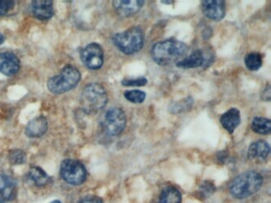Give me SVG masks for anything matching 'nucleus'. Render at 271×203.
<instances>
[{"mask_svg":"<svg viewBox=\"0 0 271 203\" xmlns=\"http://www.w3.org/2000/svg\"><path fill=\"white\" fill-rule=\"evenodd\" d=\"M214 190H215V187L213 185V183H209V182H205L202 187H200V191L205 196L211 194Z\"/></svg>","mask_w":271,"mask_h":203,"instance_id":"bb28decb","label":"nucleus"},{"mask_svg":"<svg viewBox=\"0 0 271 203\" xmlns=\"http://www.w3.org/2000/svg\"><path fill=\"white\" fill-rule=\"evenodd\" d=\"M29 179L38 187L45 186L49 181V176L46 172L39 167H31L29 169Z\"/></svg>","mask_w":271,"mask_h":203,"instance_id":"6ab92c4d","label":"nucleus"},{"mask_svg":"<svg viewBox=\"0 0 271 203\" xmlns=\"http://www.w3.org/2000/svg\"><path fill=\"white\" fill-rule=\"evenodd\" d=\"M79 203H104L103 200L95 195L86 196L84 198H82Z\"/></svg>","mask_w":271,"mask_h":203,"instance_id":"cd10ccee","label":"nucleus"},{"mask_svg":"<svg viewBox=\"0 0 271 203\" xmlns=\"http://www.w3.org/2000/svg\"><path fill=\"white\" fill-rule=\"evenodd\" d=\"M160 203H182L180 193L174 187H166L161 194Z\"/></svg>","mask_w":271,"mask_h":203,"instance_id":"aec40b11","label":"nucleus"},{"mask_svg":"<svg viewBox=\"0 0 271 203\" xmlns=\"http://www.w3.org/2000/svg\"><path fill=\"white\" fill-rule=\"evenodd\" d=\"M251 129L259 134L267 135L270 133L271 123L268 118L256 117L251 123Z\"/></svg>","mask_w":271,"mask_h":203,"instance_id":"a211bd4d","label":"nucleus"},{"mask_svg":"<svg viewBox=\"0 0 271 203\" xmlns=\"http://www.w3.org/2000/svg\"><path fill=\"white\" fill-rule=\"evenodd\" d=\"M20 69L16 55L9 52L0 53V73L7 76H15Z\"/></svg>","mask_w":271,"mask_h":203,"instance_id":"9d476101","label":"nucleus"},{"mask_svg":"<svg viewBox=\"0 0 271 203\" xmlns=\"http://www.w3.org/2000/svg\"><path fill=\"white\" fill-rule=\"evenodd\" d=\"M269 153V146L265 141H257L250 146L248 150V158L250 160H257L263 161L267 158Z\"/></svg>","mask_w":271,"mask_h":203,"instance_id":"dca6fc26","label":"nucleus"},{"mask_svg":"<svg viewBox=\"0 0 271 203\" xmlns=\"http://www.w3.org/2000/svg\"><path fill=\"white\" fill-rule=\"evenodd\" d=\"M4 42V37L2 33H0V45H2Z\"/></svg>","mask_w":271,"mask_h":203,"instance_id":"c756f323","label":"nucleus"},{"mask_svg":"<svg viewBox=\"0 0 271 203\" xmlns=\"http://www.w3.org/2000/svg\"><path fill=\"white\" fill-rule=\"evenodd\" d=\"M147 84V80L144 77L135 79H126L122 81V84L126 87H142Z\"/></svg>","mask_w":271,"mask_h":203,"instance_id":"393cba45","label":"nucleus"},{"mask_svg":"<svg viewBox=\"0 0 271 203\" xmlns=\"http://www.w3.org/2000/svg\"><path fill=\"white\" fill-rule=\"evenodd\" d=\"M146 93L139 90H132L124 92V97L133 104H142L146 99Z\"/></svg>","mask_w":271,"mask_h":203,"instance_id":"5701e85b","label":"nucleus"},{"mask_svg":"<svg viewBox=\"0 0 271 203\" xmlns=\"http://www.w3.org/2000/svg\"><path fill=\"white\" fill-rule=\"evenodd\" d=\"M144 1L142 0H129L121 1L117 0L113 2V6L118 15L122 17H130L140 11L143 6Z\"/></svg>","mask_w":271,"mask_h":203,"instance_id":"f8f14e48","label":"nucleus"},{"mask_svg":"<svg viewBox=\"0 0 271 203\" xmlns=\"http://www.w3.org/2000/svg\"><path fill=\"white\" fill-rule=\"evenodd\" d=\"M193 98L190 97L185 98L180 101H176L175 104H173L170 107V110H171L173 113H180L182 111H184L185 110H187L191 107L193 105Z\"/></svg>","mask_w":271,"mask_h":203,"instance_id":"b1692460","label":"nucleus"},{"mask_svg":"<svg viewBox=\"0 0 271 203\" xmlns=\"http://www.w3.org/2000/svg\"><path fill=\"white\" fill-rule=\"evenodd\" d=\"M204 15L213 21L222 20L225 16V2L222 0H207L202 4Z\"/></svg>","mask_w":271,"mask_h":203,"instance_id":"1a4fd4ad","label":"nucleus"},{"mask_svg":"<svg viewBox=\"0 0 271 203\" xmlns=\"http://www.w3.org/2000/svg\"><path fill=\"white\" fill-rule=\"evenodd\" d=\"M112 42L124 54H134L140 51L143 46V32L139 27H132L115 35L113 37Z\"/></svg>","mask_w":271,"mask_h":203,"instance_id":"20e7f679","label":"nucleus"},{"mask_svg":"<svg viewBox=\"0 0 271 203\" xmlns=\"http://www.w3.org/2000/svg\"><path fill=\"white\" fill-rule=\"evenodd\" d=\"M81 78L80 71L74 66L68 65L62 73L53 76L48 81L47 87L50 92L61 94L74 88Z\"/></svg>","mask_w":271,"mask_h":203,"instance_id":"7ed1b4c3","label":"nucleus"},{"mask_svg":"<svg viewBox=\"0 0 271 203\" xmlns=\"http://www.w3.org/2000/svg\"><path fill=\"white\" fill-rule=\"evenodd\" d=\"M244 62L246 67H248L250 71H258V69L262 67V55L258 53H249L245 56Z\"/></svg>","mask_w":271,"mask_h":203,"instance_id":"412c9836","label":"nucleus"},{"mask_svg":"<svg viewBox=\"0 0 271 203\" xmlns=\"http://www.w3.org/2000/svg\"><path fill=\"white\" fill-rule=\"evenodd\" d=\"M47 129V119L44 116L37 117L26 125V135L31 138H41L46 133Z\"/></svg>","mask_w":271,"mask_h":203,"instance_id":"2eb2a0df","label":"nucleus"},{"mask_svg":"<svg viewBox=\"0 0 271 203\" xmlns=\"http://www.w3.org/2000/svg\"><path fill=\"white\" fill-rule=\"evenodd\" d=\"M220 122L224 127V129L229 132L230 133H233L240 124V111L235 107L230 108L228 111H226L224 114H222V116L220 117Z\"/></svg>","mask_w":271,"mask_h":203,"instance_id":"4468645a","label":"nucleus"},{"mask_svg":"<svg viewBox=\"0 0 271 203\" xmlns=\"http://www.w3.org/2000/svg\"><path fill=\"white\" fill-rule=\"evenodd\" d=\"M17 187L15 181L9 176L0 175V203H8L15 199Z\"/></svg>","mask_w":271,"mask_h":203,"instance_id":"9b49d317","label":"nucleus"},{"mask_svg":"<svg viewBox=\"0 0 271 203\" xmlns=\"http://www.w3.org/2000/svg\"><path fill=\"white\" fill-rule=\"evenodd\" d=\"M80 58L87 69L97 70L104 63V51L99 44L91 43L82 49Z\"/></svg>","mask_w":271,"mask_h":203,"instance_id":"6e6552de","label":"nucleus"},{"mask_svg":"<svg viewBox=\"0 0 271 203\" xmlns=\"http://www.w3.org/2000/svg\"><path fill=\"white\" fill-rule=\"evenodd\" d=\"M127 118L124 111L118 107H113L104 114L102 120L104 130L109 136H117L125 129Z\"/></svg>","mask_w":271,"mask_h":203,"instance_id":"0eeeda50","label":"nucleus"},{"mask_svg":"<svg viewBox=\"0 0 271 203\" xmlns=\"http://www.w3.org/2000/svg\"><path fill=\"white\" fill-rule=\"evenodd\" d=\"M50 203H62L60 201H58V200H54V201H52V202Z\"/></svg>","mask_w":271,"mask_h":203,"instance_id":"7c9ffc66","label":"nucleus"},{"mask_svg":"<svg viewBox=\"0 0 271 203\" xmlns=\"http://www.w3.org/2000/svg\"><path fill=\"white\" fill-rule=\"evenodd\" d=\"M15 3L11 0H0V16L5 15L13 9Z\"/></svg>","mask_w":271,"mask_h":203,"instance_id":"a878e982","label":"nucleus"},{"mask_svg":"<svg viewBox=\"0 0 271 203\" xmlns=\"http://www.w3.org/2000/svg\"><path fill=\"white\" fill-rule=\"evenodd\" d=\"M108 94L105 89L97 83L88 84L81 94V105L87 113H96L104 108L108 104Z\"/></svg>","mask_w":271,"mask_h":203,"instance_id":"39448f33","label":"nucleus"},{"mask_svg":"<svg viewBox=\"0 0 271 203\" xmlns=\"http://www.w3.org/2000/svg\"><path fill=\"white\" fill-rule=\"evenodd\" d=\"M61 176L66 183L73 186H79L85 181L87 171L80 162L66 160L61 165Z\"/></svg>","mask_w":271,"mask_h":203,"instance_id":"423d86ee","label":"nucleus"},{"mask_svg":"<svg viewBox=\"0 0 271 203\" xmlns=\"http://www.w3.org/2000/svg\"><path fill=\"white\" fill-rule=\"evenodd\" d=\"M32 12L35 18L39 20H49L53 17V2L49 0H35L32 4Z\"/></svg>","mask_w":271,"mask_h":203,"instance_id":"ddd939ff","label":"nucleus"},{"mask_svg":"<svg viewBox=\"0 0 271 203\" xmlns=\"http://www.w3.org/2000/svg\"><path fill=\"white\" fill-rule=\"evenodd\" d=\"M8 160L12 165L23 164L26 161V155L25 152L21 149H13L10 151Z\"/></svg>","mask_w":271,"mask_h":203,"instance_id":"4be33fe9","label":"nucleus"},{"mask_svg":"<svg viewBox=\"0 0 271 203\" xmlns=\"http://www.w3.org/2000/svg\"><path fill=\"white\" fill-rule=\"evenodd\" d=\"M262 177L253 171H249L237 176L230 186V192L235 198H248L258 192L262 185Z\"/></svg>","mask_w":271,"mask_h":203,"instance_id":"f03ea898","label":"nucleus"},{"mask_svg":"<svg viewBox=\"0 0 271 203\" xmlns=\"http://www.w3.org/2000/svg\"><path fill=\"white\" fill-rule=\"evenodd\" d=\"M188 46L184 42L168 39L155 44L151 49V56L160 65H168L182 59L187 53Z\"/></svg>","mask_w":271,"mask_h":203,"instance_id":"f257e3e1","label":"nucleus"},{"mask_svg":"<svg viewBox=\"0 0 271 203\" xmlns=\"http://www.w3.org/2000/svg\"><path fill=\"white\" fill-rule=\"evenodd\" d=\"M206 62V56L204 51L197 49L188 56L187 58L176 63V66L182 69H195L202 66Z\"/></svg>","mask_w":271,"mask_h":203,"instance_id":"f3484780","label":"nucleus"},{"mask_svg":"<svg viewBox=\"0 0 271 203\" xmlns=\"http://www.w3.org/2000/svg\"><path fill=\"white\" fill-rule=\"evenodd\" d=\"M262 99L265 100V101H269V99H270V87H269V86H268L265 89V91L262 94Z\"/></svg>","mask_w":271,"mask_h":203,"instance_id":"c85d7f7f","label":"nucleus"}]
</instances>
